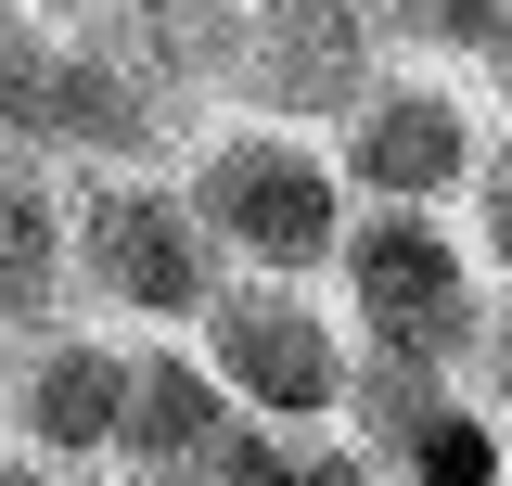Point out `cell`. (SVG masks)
Listing matches in <instances>:
<instances>
[{
    "mask_svg": "<svg viewBox=\"0 0 512 486\" xmlns=\"http://www.w3.org/2000/svg\"><path fill=\"white\" fill-rule=\"evenodd\" d=\"M192 205L205 231L244 243L256 269H320L346 243V167H320L295 128H231L192 154Z\"/></svg>",
    "mask_w": 512,
    "mask_h": 486,
    "instance_id": "6da1fadb",
    "label": "cell"
},
{
    "mask_svg": "<svg viewBox=\"0 0 512 486\" xmlns=\"http://www.w3.org/2000/svg\"><path fill=\"white\" fill-rule=\"evenodd\" d=\"M77 269L90 295L141 307V320H218V243H205V205L154 180H77Z\"/></svg>",
    "mask_w": 512,
    "mask_h": 486,
    "instance_id": "7a4b0ae2",
    "label": "cell"
},
{
    "mask_svg": "<svg viewBox=\"0 0 512 486\" xmlns=\"http://www.w3.org/2000/svg\"><path fill=\"white\" fill-rule=\"evenodd\" d=\"M205 359H218V384H231L244 410H269V423H320V410L359 397V371H346V346H333V320H320L295 282H244V295H218Z\"/></svg>",
    "mask_w": 512,
    "mask_h": 486,
    "instance_id": "3957f363",
    "label": "cell"
},
{
    "mask_svg": "<svg viewBox=\"0 0 512 486\" xmlns=\"http://www.w3.org/2000/svg\"><path fill=\"white\" fill-rule=\"evenodd\" d=\"M346 295L372 320L384 359H448L474 333V282H461V243L423 218V205H384L346 231Z\"/></svg>",
    "mask_w": 512,
    "mask_h": 486,
    "instance_id": "277c9868",
    "label": "cell"
},
{
    "mask_svg": "<svg viewBox=\"0 0 512 486\" xmlns=\"http://www.w3.org/2000/svg\"><path fill=\"white\" fill-rule=\"evenodd\" d=\"M346 180L384 192V205H436V192L487 180L474 167V116L448 103L436 77H410V90H372L359 116H346Z\"/></svg>",
    "mask_w": 512,
    "mask_h": 486,
    "instance_id": "5b68a950",
    "label": "cell"
},
{
    "mask_svg": "<svg viewBox=\"0 0 512 486\" xmlns=\"http://www.w3.org/2000/svg\"><path fill=\"white\" fill-rule=\"evenodd\" d=\"M128 384L141 359H116L103 333H26V384H13V423L39 461H90L128 435Z\"/></svg>",
    "mask_w": 512,
    "mask_h": 486,
    "instance_id": "8992f818",
    "label": "cell"
},
{
    "mask_svg": "<svg viewBox=\"0 0 512 486\" xmlns=\"http://www.w3.org/2000/svg\"><path fill=\"white\" fill-rule=\"evenodd\" d=\"M256 103L282 116H359L372 103V39H359V0H269L256 13V64H244Z\"/></svg>",
    "mask_w": 512,
    "mask_h": 486,
    "instance_id": "52a82bcc",
    "label": "cell"
},
{
    "mask_svg": "<svg viewBox=\"0 0 512 486\" xmlns=\"http://www.w3.org/2000/svg\"><path fill=\"white\" fill-rule=\"evenodd\" d=\"M384 461H397L410 486H500V423H487V410H461V397H436V410L397 435Z\"/></svg>",
    "mask_w": 512,
    "mask_h": 486,
    "instance_id": "ba28073f",
    "label": "cell"
},
{
    "mask_svg": "<svg viewBox=\"0 0 512 486\" xmlns=\"http://www.w3.org/2000/svg\"><path fill=\"white\" fill-rule=\"evenodd\" d=\"M52 295H64V231H52V167L26 154L13 167V320L52 333Z\"/></svg>",
    "mask_w": 512,
    "mask_h": 486,
    "instance_id": "9c48e42d",
    "label": "cell"
},
{
    "mask_svg": "<svg viewBox=\"0 0 512 486\" xmlns=\"http://www.w3.org/2000/svg\"><path fill=\"white\" fill-rule=\"evenodd\" d=\"M410 39H448V52H487L512 77V0H384Z\"/></svg>",
    "mask_w": 512,
    "mask_h": 486,
    "instance_id": "30bf717a",
    "label": "cell"
},
{
    "mask_svg": "<svg viewBox=\"0 0 512 486\" xmlns=\"http://www.w3.org/2000/svg\"><path fill=\"white\" fill-rule=\"evenodd\" d=\"M269 486H384V461H372V448H282Z\"/></svg>",
    "mask_w": 512,
    "mask_h": 486,
    "instance_id": "8fae6325",
    "label": "cell"
},
{
    "mask_svg": "<svg viewBox=\"0 0 512 486\" xmlns=\"http://www.w3.org/2000/svg\"><path fill=\"white\" fill-rule=\"evenodd\" d=\"M474 218H487V256H500V269H512V154H500V167H487V180H474Z\"/></svg>",
    "mask_w": 512,
    "mask_h": 486,
    "instance_id": "7c38bea8",
    "label": "cell"
},
{
    "mask_svg": "<svg viewBox=\"0 0 512 486\" xmlns=\"http://www.w3.org/2000/svg\"><path fill=\"white\" fill-rule=\"evenodd\" d=\"M487 371H500V410H512V307L487 320Z\"/></svg>",
    "mask_w": 512,
    "mask_h": 486,
    "instance_id": "4fadbf2b",
    "label": "cell"
},
{
    "mask_svg": "<svg viewBox=\"0 0 512 486\" xmlns=\"http://www.w3.org/2000/svg\"><path fill=\"white\" fill-rule=\"evenodd\" d=\"M13 486H52V474H39V461H26V474H13Z\"/></svg>",
    "mask_w": 512,
    "mask_h": 486,
    "instance_id": "5bb4252c",
    "label": "cell"
},
{
    "mask_svg": "<svg viewBox=\"0 0 512 486\" xmlns=\"http://www.w3.org/2000/svg\"><path fill=\"white\" fill-rule=\"evenodd\" d=\"M500 90H512V77H500Z\"/></svg>",
    "mask_w": 512,
    "mask_h": 486,
    "instance_id": "9a60e30c",
    "label": "cell"
}]
</instances>
